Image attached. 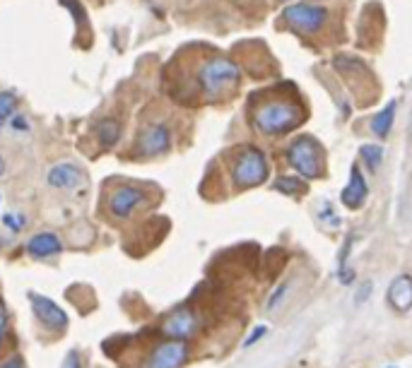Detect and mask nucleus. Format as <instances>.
<instances>
[{"label": "nucleus", "mask_w": 412, "mask_h": 368, "mask_svg": "<svg viewBox=\"0 0 412 368\" xmlns=\"http://www.w3.org/2000/svg\"><path fill=\"white\" fill-rule=\"evenodd\" d=\"M239 80L242 70L227 56L207 53L193 63V94L202 97V101H220L237 90Z\"/></svg>", "instance_id": "1"}, {"label": "nucleus", "mask_w": 412, "mask_h": 368, "mask_svg": "<svg viewBox=\"0 0 412 368\" xmlns=\"http://www.w3.org/2000/svg\"><path fill=\"white\" fill-rule=\"evenodd\" d=\"M304 109L299 101L287 94H270L261 97L256 106H251V125L263 135H284L302 125Z\"/></svg>", "instance_id": "2"}, {"label": "nucleus", "mask_w": 412, "mask_h": 368, "mask_svg": "<svg viewBox=\"0 0 412 368\" xmlns=\"http://www.w3.org/2000/svg\"><path fill=\"white\" fill-rule=\"evenodd\" d=\"M270 167L265 154L253 144H244V147L237 149L232 162V183L234 188L239 190H249L256 186H263L268 181Z\"/></svg>", "instance_id": "3"}, {"label": "nucleus", "mask_w": 412, "mask_h": 368, "mask_svg": "<svg viewBox=\"0 0 412 368\" xmlns=\"http://www.w3.org/2000/svg\"><path fill=\"white\" fill-rule=\"evenodd\" d=\"M287 164L292 169H297V174L307 181L321 179L323 176V149L321 142L311 135H299L287 149Z\"/></svg>", "instance_id": "4"}, {"label": "nucleus", "mask_w": 412, "mask_h": 368, "mask_svg": "<svg viewBox=\"0 0 412 368\" xmlns=\"http://www.w3.org/2000/svg\"><path fill=\"white\" fill-rule=\"evenodd\" d=\"M188 357H191V347L188 342L181 340H164L157 342L145 357L140 368H183Z\"/></svg>", "instance_id": "5"}, {"label": "nucleus", "mask_w": 412, "mask_h": 368, "mask_svg": "<svg viewBox=\"0 0 412 368\" xmlns=\"http://www.w3.org/2000/svg\"><path fill=\"white\" fill-rule=\"evenodd\" d=\"M145 202H148V190L125 183V186L113 188L111 193H109L106 209H109V214H111L113 219H121L123 221V219H130L133 214L138 212V209H143Z\"/></svg>", "instance_id": "6"}, {"label": "nucleus", "mask_w": 412, "mask_h": 368, "mask_svg": "<svg viewBox=\"0 0 412 368\" xmlns=\"http://www.w3.org/2000/svg\"><path fill=\"white\" fill-rule=\"evenodd\" d=\"M171 128L167 123H150L138 132L135 140V154L143 157V159H152V157H162L171 149Z\"/></svg>", "instance_id": "7"}, {"label": "nucleus", "mask_w": 412, "mask_h": 368, "mask_svg": "<svg viewBox=\"0 0 412 368\" xmlns=\"http://www.w3.org/2000/svg\"><path fill=\"white\" fill-rule=\"evenodd\" d=\"M29 301H31V313H34L36 322L48 330V332H63V330L68 327V313L63 310L58 303L53 299H48V296L43 294H29Z\"/></svg>", "instance_id": "8"}, {"label": "nucleus", "mask_w": 412, "mask_h": 368, "mask_svg": "<svg viewBox=\"0 0 412 368\" xmlns=\"http://www.w3.org/2000/svg\"><path fill=\"white\" fill-rule=\"evenodd\" d=\"M198 330H200V318L195 315V310L188 308V306L171 310L162 322V332L167 335V340L188 342L191 337L198 335Z\"/></svg>", "instance_id": "9"}, {"label": "nucleus", "mask_w": 412, "mask_h": 368, "mask_svg": "<svg viewBox=\"0 0 412 368\" xmlns=\"http://www.w3.org/2000/svg\"><path fill=\"white\" fill-rule=\"evenodd\" d=\"M284 20H287L292 29L314 34V31L323 29V24L328 20V10L319 8V5L299 3V5H292V8L284 10Z\"/></svg>", "instance_id": "10"}, {"label": "nucleus", "mask_w": 412, "mask_h": 368, "mask_svg": "<svg viewBox=\"0 0 412 368\" xmlns=\"http://www.w3.org/2000/svg\"><path fill=\"white\" fill-rule=\"evenodd\" d=\"M46 183L56 190H75L85 183V171L73 162H58L46 171Z\"/></svg>", "instance_id": "11"}, {"label": "nucleus", "mask_w": 412, "mask_h": 368, "mask_svg": "<svg viewBox=\"0 0 412 368\" xmlns=\"http://www.w3.org/2000/svg\"><path fill=\"white\" fill-rule=\"evenodd\" d=\"M366 198H369V186H366V181H364L362 169L354 164L350 169V181H347L345 188H342L340 200L347 209H359L366 202Z\"/></svg>", "instance_id": "12"}, {"label": "nucleus", "mask_w": 412, "mask_h": 368, "mask_svg": "<svg viewBox=\"0 0 412 368\" xmlns=\"http://www.w3.org/2000/svg\"><path fill=\"white\" fill-rule=\"evenodd\" d=\"M386 303L396 313H408L412 308V275H398L393 279L386 291Z\"/></svg>", "instance_id": "13"}, {"label": "nucleus", "mask_w": 412, "mask_h": 368, "mask_svg": "<svg viewBox=\"0 0 412 368\" xmlns=\"http://www.w3.org/2000/svg\"><path fill=\"white\" fill-rule=\"evenodd\" d=\"M63 251V241L53 231H39L27 241V256L31 260H48Z\"/></svg>", "instance_id": "14"}, {"label": "nucleus", "mask_w": 412, "mask_h": 368, "mask_svg": "<svg viewBox=\"0 0 412 368\" xmlns=\"http://www.w3.org/2000/svg\"><path fill=\"white\" fill-rule=\"evenodd\" d=\"M94 135H97L101 149H113L123 135V123L113 116L99 118L97 123H94Z\"/></svg>", "instance_id": "15"}, {"label": "nucleus", "mask_w": 412, "mask_h": 368, "mask_svg": "<svg viewBox=\"0 0 412 368\" xmlns=\"http://www.w3.org/2000/svg\"><path fill=\"white\" fill-rule=\"evenodd\" d=\"M396 109H398L396 101H388V104H386L383 109L371 118V130L376 132L378 137H386V135H388V132L393 130V118H396Z\"/></svg>", "instance_id": "16"}, {"label": "nucleus", "mask_w": 412, "mask_h": 368, "mask_svg": "<svg viewBox=\"0 0 412 368\" xmlns=\"http://www.w3.org/2000/svg\"><path fill=\"white\" fill-rule=\"evenodd\" d=\"M17 104H20V99H17L15 92H0V125L8 123L12 116H17Z\"/></svg>", "instance_id": "17"}, {"label": "nucleus", "mask_w": 412, "mask_h": 368, "mask_svg": "<svg viewBox=\"0 0 412 368\" xmlns=\"http://www.w3.org/2000/svg\"><path fill=\"white\" fill-rule=\"evenodd\" d=\"M359 157H362L364 164L371 171H376L378 167H381V162H383V149L378 147V144H362V149H359Z\"/></svg>", "instance_id": "18"}, {"label": "nucleus", "mask_w": 412, "mask_h": 368, "mask_svg": "<svg viewBox=\"0 0 412 368\" xmlns=\"http://www.w3.org/2000/svg\"><path fill=\"white\" fill-rule=\"evenodd\" d=\"M304 188L307 186H304L297 176H280V179L275 181V190H280L284 195H297V193H302Z\"/></svg>", "instance_id": "19"}, {"label": "nucleus", "mask_w": 412, "mask_h": 368, "mask_svg": "<svg viewBox=\"0 0 412 368\" xmlns=\"http://www.w3.org/2000/svg\"><path fill=\"white\" fill-rule=\"evenodd\" d=\"M3 226H8L12 233H20L27 226V217L22 212H8L3 217Z\"/></svg>", "instance_id": "20"}, {"label": "nucleus", "mask_w": 412, "mask_h": 368, "mask_svg": "<svg viewBox=\"0 0 412 368\" xmlns=\"http://www.w3.org/2000/svg\"><path fill=\"white\" fill-rule=\"evenodd\" d=\"M287 291H289V282H280V284H277V289L270 294L268 306H265V308H268V310H275V308L282 303V299H284V294H287Z\"/></svg>", "instance_id": "21"}, {"label": "nucleus", "mask_w": 412, "mask_h": 368, "mask_svg": "<svg viewBox=\"0 0 412 368\" xmlns=\"http://www.w3.org/2000/svg\"><path fill=\"white\" fill-rule=\"evenodd\" d=\"M8 330H10V315H8V308H5L3 299H0V347H3L5 340H8Z\"/></svg>", "instance_id": "22"}, {"label": "nucleus", "mask_w": 412, "mask_h": 368, "mask_svg": "<svg viewBox=\"0 0 412 368\" xmlns=\"http://www.w3.org/2000/svg\"><path fill=\"white\" fill-rule=\"evenodd\" d=\"M61 368H82V354L78 352V349H71V352L66 354Z\"/></svg>", "instance_id": "23"}, {"label": "nucleus", "mask_w": 412, "mask_h": 368, "mask_svg": "<svg viewBox=\"0 0 412 368\" xmlns=\"http://www.w3.org/2000/svg\"><path fill=\"white\" fill-rule=\"evenodd\" d=\"M265 332H268V325H258V327H253V332L246 337V342H244V347L249 349V347H253L256 342H261L263 337H265Z\"/></svg>", "instance_id": "24"}, {"label": "nucleus", "mask_w": 412, "mask_h": 368, "mask_svg": "<svg viewBox=\"0 0 412 368\" xmlns=\"http://www.w3.org/2000/svg\"><path fill=\"white\" fill-rule=\"evenodd\" d=\"M0 368H24V361L20 354H10V357L0 361Z\"/></svg>", "instance_id": "25"}, {"label": "nucleus", "mask_w": 412, "mask_h": 368, "mask_svg": "<svg viewBox=\"0 0 412 368\" xmlns=\"http://www.w3.org/2000/svg\"><path fill=\"white\" fill-rule=\"evenodd\" d=\"M369 294H371V282H362L357 287V294H354V303H364L369 299Z\"/></svg>", "instance_id": "26"}, {"label": "nucleus", "mask_w": 412, "mask_h": 368, "mask_svg": "<svg viewBox=\"0 0 412 368\" xmlns=\"http://www.w3.org/2000/svg\"><path fill=\"white\" fill-rule=\"evenodd\" d=\"M10 125L15 130H20V132H29V120L22 116V113H17V116H12L10 118Z\"/></svg>", "instance_id": "27"}, {"label": "nucleus", "mask_w": 412, "mask_h": 368, "mask_svg": "<svg viewBox=\"0 0 412 368\" xmlns=\"http://www.w3.org/2000/svg\"><path fill=\"white\" fill-rule=\"evenodd\" d=\"M328 207H331V205H323V209H321V219H328V224H331V226H335V224H338V217H335V214L331 212V209H328Z\"/></svg>", "instance_id": "28"}, {"label": "nucleus", "mask_w": 412, "mask_h": 368, "mask_svg": "<svg viewBox=\"0 0 412 368\" xmlns=\"http://www.w3.org/2000/svg\"><path fill=\"white\" fill-rule=\"evenodd\" d=\"M5 174V159H3V154H0V176Z\"/></svg>", "instance_id": "29"}]
</instances>
